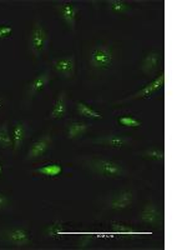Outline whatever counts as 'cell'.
<instances>
[{
  "mask_svg": "<svg viewBox=\"0 0 187 250\" xmlns=\"http://www.w3.org/2000/svg\"><path fill=\"white\" fill-rule=\"evenodd\" d=\"M86 167L94 173L105 178H120L126 175V170L121 164L108 159H91L86 162Z\"/></svg>",
  "mask_w": 187,
  "mask_h": 250,
  "instance_id": "6da1fadb",
  "label": "cell"
},
{
  "mask_svg": "<svg viewBox=\"0 0 187 250\" xmlns=\"http://www.w3.org/2000/svg\"><path fill=\"white\" fill-rule=\"evenodd\" d=\"M113 60H115V53L111 46L96 45L89 53L90 66L97 70L109 69L113 64Z\"/></svg>",
  "mask_w": 187,
  "mask_h": 250,
  "instance_id": "7a4b0ae2",
  "label": "cell"
},
{
  "mask_svg": "<svg viewBox=\"0 0 187 250\" xmlns=\"http://www.w3.org/2000/svg\"><path fill=\"white\" fill-rule=\"evenodd\" d=\"M49 45V35L44 26L37 21L33 26V30L29 37V50L34 54L35 58H40L43 55Z\"/></svg>",
  "mask_w": 187,
  "mask_h": 250,
  "instance_id": "3957f363",
  "label": "cell"
},
{
  "mask_svg": "<svg viewBox=\"0 0 187 250\" xmlns=\"http://www.w3.org/2000/svg\"><path fill=\"white\" fill-rule=\"evenodd\" d=\"M1 238L9 244L14 245V247H26L30 243L31 238L28 230L23 228H13L1 233Z\"/></svg>",
  "mask_w": 187,
  "mask_h": 250,
  "instance_id": "277c9868",
  "label": "cell"
},
{
  "mask_svg": "<svg viewBox=\"0 0 187 250\" xmlns=\"http://www.w3.org/2000/svg\"><path fill=\"white\" fill-rule=\"evenodd\" d=\"M75 57L74 55H66V57L59 58L53 62V68L60 77L70 79L75 75Z\"/></svg>",
  "mask_w": 187,
  "mask_h": 250,
  "instance_id": "5b68a950",
  "label": "cell"
},
{
  "mask_svg": "<svg viewBox=\"0 0 187 250\" xmlns=\"http://www.w3.org/2000/svg\"><path fill=\"white\" fill-rule=\"evenodd\" d=\"M51 143H53V139H51V137L49 135V134L44 135L43 138H40L39 140H37L34 144L31 145V148L29 149L28 151L26 159L37 160V159H40V158H43V156L46 154V151L50 149Z\"/></svg>",
  "mask_w": 187,
  "mask_h": 250,
  "instance_id": "8992f818",
  "label": "cell"
},
{
  "mask_svg": "<svg viewBox=\"0 0 187 250\" xmlns=\"http://www.w3.org/2000/svg\"><path fill=\"white\" fill-rule=\"evenodd\" d=\"M57 12H59L60 17L62 18V20L65 21L66 25L71 29V30H75V25H76V15L79 12V8L70 3H66V1H61L56 5Z\"/></svg>",
  "mask_w": 187,
  "mask_h": 250,
  "instance_id": "52a82bcc",
  "label": "cell"
},
{
  "mask_svg": "<svg viewBox=\"0 0 187 250\" xmlns=\"http://www.w3.org/2000/svg\"><path fill=\"white\" fill-rule=\"evenodd\" d=\"M50 80L51 75L49 70H45L43 73H40L39 75H37L28 85V90H26V97H28V99L31 100L37 93L44 90L46 88V85L50 83Z\"/></svg>",
  "mask_w": 187,
  "mask_h": 250,
  "instance_id": "ba28073f",
  "label": "cell"
},
{
  "mask_svg": "<svg viewBox=\"0 0 187 250\" xmlns=\"http://www.w3.org/2000/svg\"><path fill=\"white\" fill-rule=\"evenodd\" d=\"M133 199H135V194L130 190H122L120 193L115 194V195L109 200L108 205L110 209H128L132 205Z\"/></svg>",
  "mask_w": 187,
  "mask_h": 250,
  "instance_id": "9c48e42d",
  "label": "cell"
},
{
  "mask_svg": "<svg viewBox=\"0 0 187 250\" xmlns=\"http://www.w3.org/2000/svg\"><path fill=\"white\" fill-rule=\"evenodd\" d=\"M165 84V74L162 73L160 77L156 78L153 82H151L150 84H148V85L145 86L144 89H141L140 91H137V93H135L133 95H131V97H129L128 99H125L124 102H128V100H133V99H141V98H146V97H150L151 94H153L155 91L159 90L160 88H162Z\"/></svg>",
  "mask_w": 187,
  "mask_h": 250,
  "instance_id": "30bf717a",
  "label": "cell"
},
{
  "mask_svg": "<svg viewBox=\"0 0 187 250\" xmlns=\"http://www.w3.org/2000/svg\"><path fill=\"white\" fill-rule=\"evenodd\" d=\"M95 144H102V145H108V146H111V148H124L126 145L130 144V139L129 138L121 137V135H106V137L97 138V139L91 140Z\"/></svg>",
  "mask_w": 187,
  "mask_h": 250,
  "instance_id": "8fae6325",
  "label": "cell"
},
{
  "mask_svg": "<svg viewBox=\"0 0 187 250\" xmlns=\"http://www.w3.org/2000/svg\"><path fill=\"white\" fill-rule=\"evenodd\" d=\"M160 219H161V214H160L159 208L153 203H149L141 213L142 222L150 225H157L160 223Z\"/></svg>",
  "mask_w": 187,
  "mask_h": 250,
  "instance_id": "7c38bea8",
  "label": "cell"
},
{
  "mask_svg": "<svg viewBox=\"0 0 187 250\" xmlns=\"http://www.w3.org/2000/svg\"><path fill=\"white\" fill-rule=\"evenodd\" d=\"M66 110H68V106H66V95L65 91H61V93L57 95V99L54 104V108L50 113V119H61L66 115Z\"/></svg>",
  "mask_w": 187,
  "mask_h": 250,
  "instance_id": "4fadbf2b",
  "label": "cell"
},
{
  "mask_svg": "<svg viewBox=\"0 0 187 250\" xmlns=\"http://www.w3.org/2000/svg\"><path fill=\"white\" fill-rule=\"evenodd\" d=\"M26 138V126L24 123L17 122L13 128V145H14V151L17 153L21 146Z\"/></svg>",
  "mask_w": 187,
  "mask_h": 250,
  "instance_id": "5bb4252c",
  "label": "cell"
},
{
  "mask_svg": "<svg viewBox=\"0 0 187 250\" xmlns=\"http://www.w3.org/2000/svg\"><path fill=\"white\" fill-rule=\"evenodd\" d=\"M159 62H160V54L156 53V51H151L146 55V58L142 62L141 70L144 71L145 74H152L157 70L159 68Z\"/></svg>",
  "mask_w": 187,
  "mask_h": 250,
  "instance_id": "9a60e30c",
  "label": "cell"
},
{
  "mask_svg": "<svg viewBox=\"0 0 187 250\" xmlns=\"http://www.w3.org/2000/svg\"><path fill=\"white\" fill-rule=\"evenodd\" d=\"M90 129V125L86 124V123H81V122H73L69 124L68 126V138L71 140H75V139H79L81 138L86 131Z\"/></svg>",
  "mask_w": 187,
  "mask_h": 250,
  "instance_id": "2e32d148",
  "label": "cell"
},
{
  "mask_svg": "<svg viewBox=\"0 0 187 250\" xmlns=\"http://www.w3.org/2000/svg\"><path fill=\"white\" fill-rule=\"evenodd\" d=\"M61 171H62L61 165L53 163V164L44 165V167H41V168L37 169V170H35V173L40 174V175L49 176V178H54V176L60 175V174H61Z\"/></svg>",
  "mask_w": 187,
  "mask_h": 250,
  "instance_id": "e0dca14e",
  "label": "cell"
},
{
  "mask_svg": "<svg viewBox=\"0 0 187 250\" xmlns=\"http://www.w3.org/2000/svg\"><path fill=\"white\" fill-rule=\"evenodd\" d=\"M76 109H77V113H79L81 117L90 118V119H102L101 114L95 111L94 109H91L90 106L86 105L85 103H81V102L77 103Z\"/></svg>",
  "mask_w": 187,
  "mask_h": 250,
  "instance_id": "ac0fdd59",
  "label": "cell"
},
{
  "mask_svg": "<svg viewBox=\"0 0 187 250\" xmlns=\"http://www.w3.org/2000/svg\"><path fill=\"white\" fill-rule=\"evenodd\" d=\"M13 142L12 138H10V133H9V126L8 123H4L1 126H0V148L8 149L12 148Z\"/></svg>",
  "mask_w": 187,
  "mask_h": 250,
  "instance_id": "d6986e66",
  "label": "cell"
},
{
  "mask_svg": "<svg viewBox=\"0 0 187 250\" xmlns=\"http://www.w3.org/2000/svg\"><path fill=\"white\" fill-rule=\"evenodd\" d=\"M64 233H65L64 225H62V222H60V220H56L54 224L49 225L48 229H46V235L54 239H60L64 235Z\"/></svg>",
  "mask_w": 187,
  "mask_h": 250,
  "instance_id": "ffe728a7",
  "label": "cell"
},
{
  "mask_svg": "<svg viewBox=\"0 0 187 250\" xmlns=\"http://www.w3.org/2000/svg\"><path fill=\"white\" fill-rule=\"evenodd\" d=\"M109 9L111 12L117 13V14H125V13L130 12V8L125 1H121V0H111L108 3Z\"/></svg>",
  "mask_w": 187,
  "mask_h": 250,
  "instance_id": "44dd1931",
  "label": "cell"
},
{
  "mask_svg": "<svg viewBox=\"0 0 187 250\" xmlns=\"http://www.w3.org/2000/svg\"><path fill=\"white\" fill-rule=\"evenodd\" d=\"M144 158H149V159H153L159 163L165 162V151L164 149H150L141 154Z\"/></svg>",
  "mask_w": 187,
  "mask_h": 250,
  "instance_id": "7402d4cb",
  "label": "cell"
},
{
  "mask_svg": "<svg viewBox=\"0 0 187 250\" xmlns=\"http://www.w3.org/2000/svg\"><path fill=\"white\" fill-rule=\"evenodd\" d=\"M111 229H112L113 233L116 234H135V230L130 225L122 224V223L112 222L111 223Z\"/></svg>",
  "mask_w": 187,
  "mask_h": 250,
  "instance_id": "603a6c76",
  "label": "cell"
},
{
  "mask_svg": "<svg viewBox=\"0 0 187 250\" xmlns=\"http://www.w3.org/2000/svg\"><path fill=\"white\" fill-rule=\"evenodd\" d=\"M119 123L122 126H128V128H139L141 126L142 123L132 117H122L119 119Z\"/></svg>",
  "mask_w": 187,
  "mask_h": 250,
  "instance_id": "cb8c5ba5",
  "label": "cell"
},
{
  "mask_svg": "<svg viewBox=\"0 0 187 250\" xmlns=\"http://www.w3.org/2000/svg\"><path fill=\"white\" fill-rule=\"evenodd\" d=\"M13 33V28L9 25H1L0 26V40L6 39L12 35Z\"/></svg>",
  "mask_w": 187,
  "mask_h": 250,
  "instance_id": "d4e9b609",
  "label": "cell"
},
{
  "mask_svg": "<svg viewBox=\"0 0 187 250\" xmlns=\"http://www.w3.org/2000/svg\"><path fill=\"white\" fill-rule=\"evenodd\" d=\"M9 207V198L4 193H0V210Z\"/></svg>",
  "mask_w": 187,
  "mask_h": 250,
  "instance_id": "484cf974",
  "label": "cell"
},
{
  "mask_svg": "<svg viewBox=\"0 0 187 250\" xmlns=\"http://www.w3.org/2000/svg\"><path fill=\"white\" fill-rule=\"evenodd\" d=\"M3 99H1V98H0V108H1V106H3Z\"/></svg>",
  "mask_w": 187,
  "mask_h": 250,
  "instance_id": "4316f807",
  "label": "cell"
},
{
  "mask_svg": "<svg viewBox=\"0 0 187 250\" xmlns=\"http://www.w3.org/2000/svg\"><path fill=\"white\" fill-rule=\"evenodd\" d=\"M1 173H3V167L0 165V175H1Z\"/></svg>",
  "mask_w": 187,
  "mask_h": 250,
  "instance_id": "83f0119b",
  "label": "cell"
}]
</instances>
